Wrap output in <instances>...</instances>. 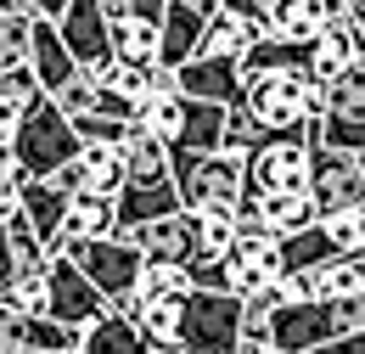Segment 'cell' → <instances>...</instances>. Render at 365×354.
<instances>
[{
    "label": "cell",
    "mask_w": 365,
    "mask_h": 354,
    "mask_svg": "<svg viewBox=\"0 0 365 354\" xmlns=\"http://www.w3.org/2000/svg\"><path fill=\"white\" fill-rule=\"evenodd\" d=\"M185 293V270L175 265H140L135 287H130V315L146 310V304H163V298H180Z\"/></svg>",
    "instance_id": "cell-26"
},
{
    "label": "cell",
    "mask_w": 365,
    "mask_h": 354,
    "mask_svg": "<svg viewBox=\"0 0 365 354\" xmlns=\"http://www.w3.org/2000/svg\"><path fill=\"white\" fill-rule=\"evenodd\" d=\"M107 11L96 6V0H68L56 17H51V29L62 34V45H68V56L79 62V74H91L96 62H107L113 56V40H107Z\"/></svg>",
    "instance_id": "cell-11"
},
{
    "label": "cell",
    "mask_w": 365,
    "mask_h": 354,
    "mask_svg": "<svg viewBox=\"0 0 365 354\" xmlns=\"http://www.w3.org/2000/svg\"><path fill=\"white\" fill-rule=\"evenodd\" d=\"M107 40H113V56L118 62H158V23L152 17H135V11H118L107 23Z\"/></svg>",
    "instance_id": "cell-22"
},
{
    "label": "cell",
    "mask_w": 365,
    "mask_h": 354,
    "mask_svg": "<svg viewBox=\"0 0 365 354\" xmlns=\"http://www.w3.org/2000/svg\"><path fill=\"white\" fill-rule=\"evenodd\" d=\"M253 214L264 220L270 236H292V231H304V225H315V203H309V191H270V197H259L253 203Z\"/></svg>",
    "instance_id": "cell-23"
},
{
    "label": "cell",
    "mask_w": 365,
    "mask_h": 354,
    "mask_svg": "<svg viewBox=\"0 0 365 354\" xmlns=\"http://www.w3.org/2000/svg\"><path fill=\"white\" fill-rule=\"evenodd\" d=\"M169 180H175V197H180L185 214H214V208L236 214V203L247 191L242 152H197V158L169 152Z\"/></svg>",
    "instance_id": "cell-3"
},
{
    "label": "cell",
    "mask_w": 365,
    "mask_h": 354,
    "mask_svg": "<svg viewBox=\"0 0 365 354\" xmlns=\"http://www.w3.org/2000/svg\"><path fill=\"white\" fill-rule=\"evenodd\" d=\"M242 107L253 113V124L264 135H304V118L320 113V85L309 68H264L242 85Z\"/></svg>",
    "instance_id": "cell-2"
},
{
    "label": "cell",
    "mask_w": 365,
    "mask_h": 354,
    "mask_svg": "<svg viewBox=\"0 0 365 354\" xmlns=\"http://www.w3.org/2000/svg\"><path fill=\"white\" fill-rule=\"evenodd\" d=\"M79 163V191H118L124 186V163H118V146H79L73 152Z\"/></svg>",
    "instance_id": "cell-24"
},
{
    "label": "cell",
    "mask_w": 365,
    "mask_h": 354,
    "mask_svg": "<svg viewBox=\"0 0 365 354\" xmlns=\"http://www.w3.org/2000/svg\"><path fill=\"white\" fill-rule=\"evenodd\" d=\"M51 101H56V107H62L68 118H73V113H85V107H91V79H85V74H73V79H68V85L56 90Z\"/></svg>",
    "instance_id": "cell-33"
},
{
    "label": "cell",
    "mask_w": 365,
    "mask_h": 354,
    "mask_svg": "<svg viewBox=\"0 0 365 354\" xmlns=\"http://www.w3.org/2000/svg\"><path fill=\"white\" fill-rule=\"evenodd\" d=\"M220 130H225V107L220 101H197V96H180V124H175V141L163 152H180V158H197V152H220Z\"/></svg>",
    "instance_id": "cell-16"
},
{
    "label": "cell",
    "mask_w": 365,
    "mask_h": 354,
    "mask_svg": "<svg viewBox=\"0 0 365 354\" xmlns=\"http://www.w3.org/2000/svg\"><path fill=\"white\" fill-rule=\"evenodd\" d=\"M264 354H275V349H264Z\"/></svg>",
    "instance_id": "cell-40"
},
{
    "label": "cell",
    "mask_w": 365,
    "mask_h": 354,
    "mask_svg": "<svg viewBox=\"0 0 365 354\" xmlns=\"http://www.w3.org/2000/svg\"><path fill=\"white\" fill-rule=\"evenodd\" d=\"M23 62H29L40 96H56V90L79 74V62L68 56V45H62V34L51 29V17H29V56H23Z\"/></svg>",
    "instance_id": "cell-13"
},
{
    "label": "cell",
    "mask_w": 365,
    "mask_h": 354,
    "mask_svg": "<svg viewBox=\"0 0 365 354\" xmlns=\"http://www.w3.org/2000/svg\"><path fill=\"white\" fill-rule=\"evenodd\" d=\"M62 253L79 265V275L91 281V287L107 298V304L130 298V287H135L140 265H146V259H140V253L124 242V236H85V242H68Z\"/></svg>",
    "instance_id": "cell-8"
},
{
    "label": "cell",
    "mask_w": 365,
    "mask_h": 354,
    "mask_svg": "<svg viewBox=\"0 0 365 354\" xmlns=\"http://www.w3.org/2000/svg\"><path fill=\"white\" fill-rule=\"evenodd\" d=\"M320 23H331L326 0H264V34L270 40L309 45L320 34Z\"/></svg>",
    "instance_id": "cell-17"
},
{
    "label": "cell",
    "mask_w": 365,
    "mask_h": 354,
    "mask_svg": "<svg viewBox=\"0 0 365 354\" xmlns=\"http://www.w3.org/2000/svg\"><path fill=\"white\" fill-rule=\"evenodd\" d=\"M23 349L79 354V326H62V320H51V315H29V320H23Z\"/></svg>",
    "instance_id": "cell-29"
},
{
    "label": "cell",
    "mask_w": 365,
    "mask_h": 354,
    "mask_svg": "<svg viewBox=\"0 0 365 354\" xmlns=\"http://www.w3.org/2000/svg\"><path fill=\"white\" fill-rule=\"evenodd\" d=\"M349 332H365V293L292 298V304L264 315V349H275V354H304V349L331 343V338H349Z\"/></svg>",
    "instance_id": "cell-1"
},
{
    "label": "cell",
    "mask_w": 365,
    "mask_h": 354,
    "mask_svg": "<svg viewBox=\"0 0 365 354\" xmlns=\"http://www.w3.org/2000/svg\"><path fill=\"white\" fill-rule=\"evenodd\" d=\"M185 6H191V11H202V17H208V11H214V6H220V0H185Z\"/></svg>",
    "instance_id": "cell-36"
},
{
    "label": "cell",
    "mask_w": 365,
    "mask_h": 354,
    "mask_svg": "<svg viewBox=\"0 0 365 354\" xmlns=\"http://www.w3.org/2000/svg\"><path fill=\"white\" fill-rule=\"evenodd\" d=\"M242 180L247 191L242 197H270V191H304L309 180V141L304 135H264L259 146L242 152Z\"/></svg>",
    "instance_id": "cell-6"
},
{
    "label": "cell",
    "mask_w": 365,
    "mask_h": 354,
    "mask_svg": "<svg viewBox=\"0 0 365 354\" xmlns=\"http://www.w3.org/2000/svg\"><path fill=\"white\" fill-rule=\"evenodd\" d=\"M101 310H107V298L79 275V265H73L68 253L46 259V315H51V320H62V326H85V320H96Z\"/></svg>",
    "instance_id": "cell-10"
},
{
    "label": "cell",
    "mask_w": 365,
    "mask_h": 354,
    "mask_svg": "<svg viewBox=\"0 0 365 354\" xmlns=\"http://www.w3.org/2000/svg\"><path fill=\"white\" fill-rule=\"evenodd\" d=\"M264 40V11H236V6H214L208 23H202V40L197 51L208 56H242L247 45Z\"/></svg>",
    "instance_id": "cell-15"
},
{
    "label": "cell",
    "mask_w": 365,
    "mask_h": 354,
    "mask_svg": "<svg viewBox=\"0 0 365 354\" xmlns=\"http://www.w3.org/2000/svg\"><path fill=\"white\" fill-rule=\"evenodd\" d=\"M11 275V248H6V231H0V281Z\"/></svg>",
    "instance_id": "cell-35"
},
{
    "label": "cell",
    "mask_w": 365,
    "mask_h": 354,
    "mask_svg": "<svg viewBox=\"0 0 365 354\" xmlns=\"http://www.w3.org/2000/svg\"><path fill=\"white\" fill-rule=\"evenodd\" d=\"M29 56V17L0 11V68H17Z\"/></svg>",
    "instance_id": "cell-31"
},
{
    "label": "cell",
    "mask_w": 365,
    "mask_h": 354,
    "mask_svg": "<svg viewBox=\"0 0 365 354\" xmlns=\"http://www.w3.org/2000/svg\"><path fill=\"white\" fill-rule=\"evenodd\" d=\"M113 236H124L146 265H175V270H191L202 259V242H197V214L185 208H169L158 220H140V225H118Z\"/></svg>",
    "instance_id": "cell-7"
},
{
    "label": "cell",
    "mask_w": 365,
    "mask_h": 354,
    "mask_svg": "<svg viewBox=\"0 0 365 354\" xmlns=\"http://www.w3.org/2000/svg\"><path fill=\"white\" fill-rule=\"evenodd\" d=\"M180 310V354H230L242 338V298L236 293H208L191 287L175 298Z\"/></svg>",
    "instance_id": "cell-5"
},
{
    "label": "cell",
    "mask_w": 365,
    "mask_h": 354,
    "mask_svg": "<svg viewBox=\"0 0 365 354\" xmlns=\"http://www.w3.org/2000/svg\"><path fill=\"white\" fill-rule=\"evenodd\" d=\"M96 6H101L107 17H118V11H124V0H96Z\"/></svg>",
    "instance_id": "cell-37"
},
{
    "label": "cell",
    "mask_w": 365,
    "mask_h": 354,
    "mask_svg": "<svg viewBox=\"0 0 365 354\" xmlns=\"http://www.w3.org/2000/svg\"><path fill=\"white\" fill-rule=\"evenodd\" d=\"M202 11H191L185 0H169L163 6V17H158V62H169V68H180L185 56H197V40H202Z\"/></svg>",
    "instance_id": "cell-19"
},
{
    "label": "cell",
    "mask_w": 365,
    "mask_h": 354,
    "mask_svg": "<svg viewBox=\"0 0 365 354\" xmlns=\"http://www.w3.org/2000/svg\"><path fill=\"white\" fill-rule=\"evenodd\" d=\"M175 90L180 96H197V101H242V79H236V56H208V51H197V56H185L180 68H175Z\"/></svg>",
    "instance_id": "cell-12"
},
{
    "label": "cell",
    "mask_w": 365,
    "mask_h": 354,
    "mask_svg": "<svg viewBox=\"0 0 365 354\" xmlns=\"http://www.w3.org/2000/svg\"><path fill=\"white\" fill-rule=\"evenodd\" d=\"M118 163H124V180H169V152H163V141L158 135H146L130 118V130L118 135Z\"/></svg>",
    "instance_id": "cell-21"
},
{
    "label": "cell",
    "mask_w": 365,
    "mask_h": 354,
    "mask_svg": "<svg viewBox=\"0 0 365 354\" xmlns=\"http://www.w3.org/2000/svg\"><path fill=\"white\" fill-rule=\"evenodd\" d=\"M360 45H365V23H320V34L309 40V79L326 85V79H337L343 68H354L360 62Z\"/></svg>",
    "instance_id": "cell-14"
},
{
    "label": "cell",
    "mask_w": 365,
    "mask_h": 354,
    "mask_svg": "<svg viewBox=\"0 0 365 354\" xmlns=\"http://www.w3.org/2000/svg\"><path fill=\"white\" fill-rule=\"evenodd\" d=\"M320 231L337 253H365V203H343V208H326L320 214Z\"/></svg>",
    "instance_id": "cell-27"
},
{
    "label": "cell",
    "mask_w": 365,
    "mask_h": 354,
    "mask_svg": "<svg viewBox=\"0 0 365 354\" xmlns=\"http://www.w3.org/2000/svg\"><path fill=\"white\" fill-rule=\"evenodd\" d=\"M0 298L23 315H46V259L40 265H11V275L0 281Z\"/></svg>",
    "instance_id": "cell-25"
},
{
    "label": "cell",
    "mask_w": 365,
    "mask_h": 354,
    "mask_svg": "<svg viewBox=\"0 0 365 354\" xmlns=\"http://www.w3.org/2000/svg\"><path fill=\"white\" fill-rule=\"evenodd\" d=\"M73 152H79V135L68 124V113H62L51 96H34V101L23 107V118L11 124V169H17V175H51V169H62Z\"/></svg>",
    "instance_id": "cell-4"
},
{
    "label": "cell",
    "mask_w": 365,
    "mask_h": 354,
    "mask_svg": "<svg viewBox=\"0 0 365 354\" xmlns=\"http://www.w3.org/2000/svg\"><path fill=\"white\" fill-rule=\"evenodd\" d=\"M34 96H40V85H34L29 62H17V68H0V130H11Z\"/></svg>",
    "instance_id": "cell-28"
},
{
    "label": "cell",
    "mask_w": 365,
    "mask_h": 354,
    "mask_svg": "<svg viewBox=\"0 0 365 354\" xmlns=\"http://www.w3.org/2000/svg\"><path fill=\"white\" fill-rule=\"evenodd\" d=\"M304 191H309L315 214L343 208V203H365V152L315 141L309 146V180H304Z\"/></svg>",
    "instance_id": "cell-9"
},
{
    "label": "cell",
    "mask_w": 365,
    "mask_h": 354,
    "mask_svg": "<svg viewBox=\"0 0 365 354\" xmlns=\"http://www.w3.org/2000/svg\"><path fill=\"white\" fill-rule=\"evenodd\" d=\"M62 6H68V0H34V17H56Z\"/></svg>",
    "instance_id": "cell-34"
},
{
    "label": "cell",
    "mask_w": 365,
    "mask_h": 354,
    "mask_svg": "<svg viewBox=\"0 0 365 354\" xmlns=\"http://www.w3.org/2000/svg\"><path fill=\"white\" fill-rule=\"evenodd\" d=\"M23 354H46V349H23Z\"/></svg>",
    "instance_id": "cell-38"
},
{
    "label": "cell",
    "mask_w": 365,
    "mask_h": 354,
    "mask_svg": "<svg viewBox=\"0 0 365 354\" xmlns=\"http://www.w3.org/2000/svg\"><path fill=\"white\" fill-rule=\"evenodd\" d=\"M146 354H158V349H146Z\"/></svg>",
    "instance_id": "cell-39"
},
{
    "label": "cell",
    "mask_w": 365,
    "mask_h": 354,
    "mask_svg": "<svg viewBox=\"0 0 365 354\" xmlns=\"http://www.w3.org/2000/svg\"><path fill=\"white\" fill-rule=\"evenodd\" d=\"M79 354H146V338H140L135 315L101 310L96 320L79 326Z\"/></svg>",
    "instance_id": "cell-18"
},
{
    "label": "cell",
    "mask_w": 365,
    "mask_h": 354,
    "mask_svg": "<svg viewBox=\"0 0 365 354\" xmlns=\"http://www.w3.org/2000/svg\"><path fill=\"white\" fill-rule=\"evenodd\" d=\"M79 146H118V135L130 130V118H107V113H73L68 118Z\"/></svg>",
    "instance_id": "cell-30"
},
{
    "label": "cell",
    "mask_w": 365,
    "mask_h": 354,
    "mask_svg": "<svg viewBox=\"0 0 365 354\" xmlns=\"http://www.w3.org/2000/svg\"><path fill=\"white\" fill-rule=\"evenodd\" d=\"M23 320H29V315L11 310V304L0 298V354H23Z\"/></svg>",
    "instance_id": "cell-32"
},
{
    "label": "cell",
    "mask_w": 365,
    "mask_h": 354,
    "mask_svg": "<svg viewBox=\"0 0 365 354\" xmlns=\"http://www.w3.org/2000/svg\"><path fill=\"white\" fill-rule=\"evenodd\" d=\"M118 214H113V197L107 191H68V208H62V242H85V236H113Z\"/></svg>",
    "instance_id": "cell-20"
}]
</instances>
